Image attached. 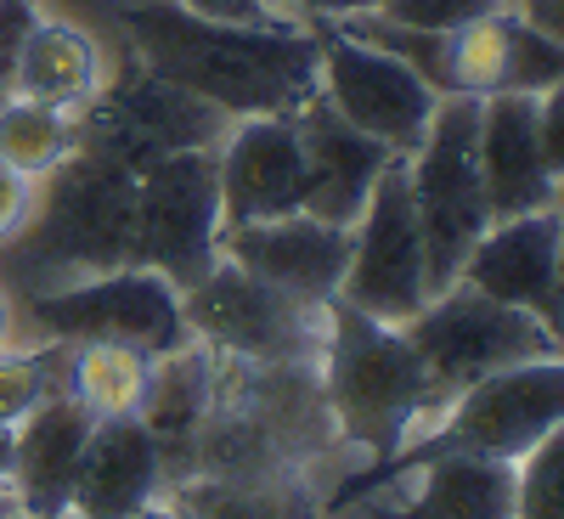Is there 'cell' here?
I'll return each mask as SVG.
<instances>
[{
    "mask_svg": "<svg viewBox=\"0 0 564 519\" xmlns=\"http://www.w3.org/2000/svg\"><path fill=\"white\" fill-rule=\"evenodd\" d=\"M558 238H564V209H536L520 220H491L480 244L468 249L457 282L480 289L502 305L531 311L547 334L564 345V311H558Z\"/></svg>",
    "mask_w": 564,
    "mask_h": 519,
    "instance_id": "5bb4252c",
    "label": "cell"
},
{
    "mask_svg": "<svg viewBox=\"0 0 564 519\" xmlns=\"http://www.w3.org/2000/svg\"><path fill=\"white\" fill-rule=\"evenodd\" d=\"M7 97H12V79H7V74H0V102H7Z\"/></svg>",
    "mask_w": 564,
    "mask_h": 519,
    "instance_id": "ab89813d",
    "label": "cell"
},
{
    "mask_svg": "<svg viewBox=\"0 0 564 519\" xmlns=\"http://www.w3.org/2000/svg\"><path fill=\"white\" fill-rule=\"evenodd\" d=\"M130 266L159 271L175 294L198 289L220 266V170L209 148L164 153L135 175Z\"/></svg>",
    "mask_w": 564,
    "mask_h": 519,
    "instance_id": "ba28073f",
    "label": "cell"
},
{
    "mask_svg": "<svg viewBox=\"0 0 564 519\" xmlns=\"http://www.w3.org/2000/svg\"><path fill=\"white\" fill-rule=\"evenodd\" d=\"M497 7H508V0H384L379 18H390L401 29H423V34H452Z\"/></svg>",
    "mask_w": 564,
    "mask_h": 519,
    "instance_id": "83f0119b",
    "label": "cell"
},
{
    "mask_svg": "<svg viewBox=\"0 0 564 519\" xmlns=\"http://www.w3.org/2000/svg\"><path fill=\"white\" fill-rule=\"evenodd\" d=\"M401 334L417 350V361L430 367V385H435L441 401L446 396L457 401L468 385H480L486 372L564 356V345L531 311L502 305V300H491L480 289H468V282H452L446 294H435L401 327Z\"/></svg>",
    "mask_w": 564,
    "mask_h": 519,
    "instance_id": "8992f818",
    "label": "cell"
},
{
    "mask_svg": "<svg viewBox=\"0 0 564 519\" xmlns=\"http://www.w3.org/2000/svg\"><path fill=\"white\" fill-rule=\"evenodd\" d=\"M7 339H12V300L0 289V350H7Z\"/></svg>",
    "mask_w": 564,
    "mask_h": 519,
    "instance_id": "8d00e7d4",
    "label": "cell"
},
{
    "mask_svg": "<svg viewBox=\"0 0 564 519\" xmlns=\"http://www.w3.org/2000/svg\"><path fill=\"white\" fill-rule=\"evenodd\" d=\"M204 18H220V23H271V7L265 0H181Z\"/></svg>",
    "mask_w": 564,
    "mask_h": 519,
    "instance_id": "836d02e7",
    "label": "cell"
},
{
    "mask_svg": "<svg viewBox=\"0 0 564 519\" xmlns=\"http://www.w3.org/2000/svg\"><path fill=\"white\" fill-rule=\"evenodd\" d=\"M29 322L52 339L68 345H130L141 356H164L175 345H186V316H181V294L148 266H119L102 277L68 282V289H45L23 300Z\"/></svg>",
    "mask_w": 564,
    "mask_h": 519,
    "instance_id": "30bf717a",
    "label": "cell"
},
{
    "mask_svg": "<svg viewBox=\"0 0 564 519\" xmlns=\"http://www.w3.org/2000/svg\"><path fill=\"white\" fill-rule=\"evenodd\" d=\"M0 519H18V502H12V491H7V480H0Z\"/></svg>",
    "mask_w": 564,
    "mask_h": 519,
    "instance_id": "74e56055",
    "label": "cell"
},
{
    "mask_svg": "<svg viewBox=\"0 0 564 519\" xmlns=\"http://www.w3.org/2000/svg\"><path fill=\"white\" fill-rule=\"evenodd\" d=\"M135 244V170H124L108 153L74 148L57 170L52 186L34 193L29 220L0 244L7 277L23 282V294L68 289V277H102L130 266Z\"/></svg>",
    "mask_w": 564,
    "mask_h": 519,
    "instance_id": "7a4b0ae2",
    "label": "cell"
},
{
    "mask_svg": "<svg viewBox=\"0 0 564 519\" xmlns=\"http://www.w3.org/2000/svg\"><path fill=\"white\" fill-rule=\"evenodd\" d=\"M536 136H542L547 175L564 181V85H553V90H542V97H536Z\"/></svg>",
    "mask_w": 564,
    "mask_h": 519,
    "instance_id": "f546056e",
    "label": "cell"
},
{
    "mask_svg": "<svg viewBox=\"0 0 564 519\" xmlns=\"http://www.w3.org/2000/svg\"><path fill=\"white\" fill-rule=\"evenodd\" d=\"M311 29H316V57H322V97L356 130L384 141L390 153H401V159L417 153L423 130H430V119L441 108L435 90L390 52H372V45L327 29V18H311Z\"/></svg>",
    "mask_w": 564,
    "mask_h": 519,
    "instance_id": "7c38bea8",
    "label": "cell"
},
{
    "mask_svg": "<svg viewBox=\"0 0 564 519\" xmlns=\"http://www.w3.org/2000/svg\"><path fill=\"white\" fill-rule=\"evenodd\" d=\"M209 412H215V356L204 345H175V350L153 356L135 418L148 423V435L159 441V452L186 446L204 430Z\"/></svg>",
    "mask_w": 564,
    "mask_h": 519,
    "instance_id": "7402d4cb",
    "label": "cell"
},
{
    "mask_svg": "<svg viewBox=\"0 0 564 519\" xmlns=\"http://www.w3.org/2000/svg\"><path fill=\"white\" fill-rule=\"evenodd\" d=\"M181 519H311L294 486L265 480H198L181 491Z\"/></svg>",
    "mask_w": 564,
    "mask_h": 519,
    "instance_id": "484cf974",
    "label": "cell"
},
{
    "mask_svg": "<svg viewBox=\"0 0 564 519\" xmlns=\"http://www.w3.org/2000/svg\"><path fill=\"white\" fill-rule=\"evenodd\" d=\"M74 148H79L74 113L29 102V97H7V102H0V159H7L12 170H23L29 181L52 175Z\"/></svg>",
    "mask_w": 564,
    "mask_h": 519,
    "instance_id": "d4e9b609",
    "label": "cell"
},
{
    "mask_svg": "<svg viewBox=\"0 0 564 519\" xmlns=\"http://www.w3.org/2000/svg\"><path fill=\"white\" fill-rule=\"evenodd\" d=\"M119 23L159 79L215 102L226 119L300 113L322 90L311 23H220L181 0H130Z\"/></svg>",
    "mask_w": 564,
    "mask_h": 519,
    "instance_id": "6da1fadb",
    "label": "cell"
},
{
    "mask_svg": "<svg viewBox=\"0 0 564 519\" xmlns=\"http://www.w3.org/2000/svg\"><path fill=\"white\" fill-rule=\"evenodd\" d=\"M40 18V0H0V74L12 79V63H18V45L29 40Z\"/></svg>",
    "mask_w": 564,
    "mask_h": 519,
    "instance_id": "1f68e13d",
    "label": "cell"
},
{
    "mask_svg": "<svg viewBox=\"0 0 564 519\" xmlns=\"http://www.w3.org/2000/svg\"><path fill=\"white\" fill-rule=\"evenodd\" d=\"M220 170V231L276 215H305V141L294 113H260L226 130Z\"/></svg>",
    "mask_w": 564,
    "mask_h": 519,
    "instance_id": "4fadbf2b",
    "label": "cell"
},
{
    "mask_svg": "<svg viewBox=\"0 0 564 519\" xmlns=\"http://www.w3.org/2000/svg\"><path fill=\"white\" fill-rule=\"evenodd\" d=\"M513 12H520L531 29H542L547 40H558L564 45V0H508Z\"/></svg>",
    "mask_w": 564,
    "mask_h": 519,
    "instance_id": "e575fe53",
    "label": "cell"
},
{
    "mask_svg": "<svg viewBox=\"0 0 564 519\" xmlns=\"http://www.w3.org/2000/svg\"><path fill=\"white\" fill-rule=\"evenodd\" d=\"M558 209H564V181H558Z\"/></svg>",
    "mask_w": 564,
    "mask_h": 519,
    "instance_id": "b9f144b4",
    "label": "cell"
},
{
    "mask_svg": "<svg viewBox=\"0 0 564 519\" xmlns=\"http://www.w3.org/2000/svg\"><path fill=\"white\" fill-rule=\"evenodd\" d=\"M29 209H34V181L0 159V244H7L12 231L29 220Z\"/></svg>",
    "mask_w": 564,
    "mask_h": 519,
    "instance_id": "4dcf8cb0",
    "label": "cell"
},
{
    "mask_svg": "<svg viewBox=\"0 0 564 519\" xmlns=\"http://www.w3.org/2000/svg\"><path fill=\"white\" fill-rule=\"evenodd\" d=\"M294 125L305 141V215L327 226H356V215L372 198V181L401 153H390L367 130H356L322 90L294 113Z\"/></svg>",
    "mask_w": 564,
    "mask_h": 519,
    "instance_id": "2e32d148",
    "label": "cell"
},
{
    "mask_svg": "<svg viewBox=\"0 0 564 519\" xmlns=\"http://www.w3.org/2000/svg\"><path fill=\"white\" fill-rule=\"evenodd\" d=\"M12 475V423H0V480Z\"/></svg>",
    "mask_w": 564,
    "mask_h": 519,
    "instance_id": "d590c367",
    "label": "cell"
},
{
    "mask_svg": "<svg viewBox=\"0 0 564 519\" xmlns=\"http://www.w3.org/2000/svg\"><path fill=\"white\" fill-rule=\"evenodd\" d=\"M148 367H153V356H141L130 345L90 339L68 361V396L90 418H130L141 407V390H148Z\"/></svg>",
    "mask_w": 564,
    "mask_h": 519,
    "instance_id": "cb8c5ba5",
    "label": "cell"
},
{
    "mask_svg": "<svg viewBox=\"0 0 564 519\" xmlns=\"http://www.w3.org/2000/svg\"><path fill=\"white\" fill-rule=\"evenodd\" d=\"M164 452L148 435V423L130 418H97L85 441L79 475H74V519H141L159 497Z\"/></svg>",
    "mask_w": 564,
    "mask_h": 519,
    "instance_id": "ac0fdd59",
    "label": "cell"
},
{
    "mask_svg": "<svg viewBox=\"0 0 564 519\" xmlns=\"http://www.w3.org/2000/svg\"><path fill=\"white\" fill-rule=\"evenodd\" d=\"M181 316L215 350L265 367H294L327 350V305H305L231 260H220L198 289L181 294Z\"/></svg>",
    "mask_w": 564,
    "mask_h": 519,
    "instance_id": "9c48e42d",
    "label": "cell"
},
{
    "mask_svg": "<svg viewBox=\"0 0 564 519\" xmlns=\"http://www.w3.org/2000/svg\"><path fill=\"white\" fill-rule=\"evenodd\" d=\"M564 423V356H547V361H520V367H502V372H486L480 385H468L435 435H423L412 446H401L390 463L367 468V475H356L334 502H327V513L350 508L356 497H367L372 486H384L395 475H406V468L430 463V457H446V452H468V457H497V463H520L547 430H558Z\"/></svg>",
    "mask_w": 564,
    "mask_h": 519,
    "instance_id": "277c9868",
    "label": "cell"
},
{
    "mask_svg": "<svg viewBox=\"0 0 564 519\" xmlns=\"http://www.w3.org/2000/svg\"><path fill=\"white\" fill-rule=\"evenodd\" d=\"M45 401V356H18L0 350V423H18Z\"/></svg>",
    "mask_w": 564,
    "mask_h": 519,
    "instance_id": "f1b7e54d",
    "label": "cell"
},
{
    "mask_svg": "<svg viewBox=\"0 0 564 519\" xmlns=\"http://www.w3.org/2000/svg\"><path fill=\"white\" fill-rule=\"evenodd\" d=\"M327 407L339 430L367 446L379 463H390L412 423L435 412L441 396L430 385V367L417 361L401 327L372 322L345 300H327Z\"/></svg>",
    "mask_w": 564,
    "mask_h": 519,
    "instance_id": "3957f363",
    "label": "cell"
},
{
    "mask_svg": "<svg viewBox=\"0 0 564 519\" xmlns=\"http://www.w3.org/2000/svg\"><path fill=\"white\" fill-rule=\"evenodd\" d=\"M508 45H513V7H497L475 23L446 34V90L441 97H508Z\"/></svg>",
    "mask_w": 564,
    "mask_h": 519,
    "instance_id": "603a6c76",
    "label": "cell"
},
{
    "mask_svg": "<svg viewBox=\"0 0 564 519\" xmlns=\"http://www.w3.org/2000/svg\"><path fill=\"white\" fill-rule=\"evenodd\" d=\"M513 468H520V508H513V519H564V423L547 430Z\"/></svg>",
    "mask_w": 564,
    "mask_h": 519,
    "instance_id": "4316f807",
    "label": "cell"
},
{
    "mask_svg": "<svg viewBox=\"0 0 564 519\" xmlns=\"http://www.w3.org/2000/svg\"><path fill=\"white\" fill-rule=\"evenodd\" d=\"M339 300L372 322L406 327L430 305V271H423V238L406 193V159H390L372 181V198L350 226V266L339 282Z\"/></svg>",
    "mask_w": 564,
    "mask_h": 519,
    "instance_id": "8fae6325",
    "label": "cell"
},
{
    "mask_svg": "<svg viewBox=\"0 0 564 519\" xmlns=\"http://www.w3.org/2000/svg\"><path fill=\"white\" fill-rule=\"evenodd\" d=\"M141 519H175V513H159V508H148V513H141Z\"/></svg>",
    "mask_w": 564,
    "mask_h": 519,
    "instance_id": "60d3db41",
    "label": "cell"
},
{
    "mask_svg": "<svg viewBox=\"0 0 564 519\" xmlns=\"http://www.w3.org/2000/svg\"><path fill=\"white\" fill-rule=\"evenodd\" d=\"M417 468V497L401 508H379V519H513V508H520V468L513 463L446 452Z\"/></svg>",
    "mask_w": 564,
    "mask_h": 519,
    "instance_id": "44dd1931",
    "label": "cell"
},
{
    "mask_svg": "<svg viewBox=\"0 0 564 519\" xmlns=\"http://www.w3.org/2000/svg\"><path fill=\"white\" fill-rule=\"evenodd\" d=\"M97 90H102L97 40L68 18H34L29 40L18 45V63H12V97L79 113Z\"/></svg>",
    "mask_w": 564,
    "mask_h": 519,
    "instance_id": "ffe728a7",
    "label": "cell"
},
{
    "mask_svg": "<svg viewBox=\"0 0 564 519\" xmlns=\"http://www.w3.org/2000/svg\"><path fill=\"white\" fill-rule=\"evenodd\" d=\"M238 119H226L215 102L193 97L170 79H159L135 52L119 63V74L85 102V119H74L79 148L108 153L124 170H148L164 153H193V148H215L226 141V130Z\"/></svg>",
    "mask_w": 564,
    "mask_h": 519,
    "instance_id": "52a82bcc",
    "label": "cell"
},
{
    "mask_svg": "<svg viewBox=\"0 0 564 519\" xmlns=\"http://www.w3.org/2000/svg\"><path fill=\"white\" fill-rule=\"evenodd\" d=\"M175 519H181V513H175Z\"/></svg>",
    "mask_w": 564,
    "mask_h": 519,
    "instance_id": "7bdbcfd3",
    "label": "cell"
},
{
    "mask_svg": "<svg viewBox=\"0 0 564 519\" xmlns=\"http://www.w3.org/2000/svg\"><path fill=\"white\" fill-rule=\"evenodd\" d=\"M271 12H305V18H356V12H379L384 0H265Z\"/></svg>",
    "mask_w": 564,
    "mask_h": 519,
    "instance_id": "d6a6232c",
    "label": "cell"
},
{
    "mask_svg": "<svg viewBox=\"0 0 564 519\" xmlns=\"http://www.w3.org/2000/svg\"><path fill=\"white\" fill-rule=\"evenodd\" d=\"M480 181L491 220H520L558 204V181L547 175L536 97H486L480 102Z\"/></svg>",
    "mask_w": 564,
    "mask_h": 519,
    "instance_id": "d6986e66",
    "label": "cell"
},
{
    "mask_svg": "<svg viewBox=\"0 0 564 519\" xmlns=\"http://www.w3.org/2000/svg\"><path fill=\"white\" fill-rule=\"evenodd\" d=\"M406 193L423 238V271H430V300L446 294L468 249L491 226L486 181H480V102L475 97H441L417 153H406Z\"/></svg>",
    "mask_w": 564,
    "mask_h": 519,
    "instance_id": "5b68a950",
    "label": "cell"
},
{
    "mask_svg": "<svg viewBox=\"0 0 564 519\" xmlns=\"http://www.w3.org/2000/svg\"><path fill=\"white\" fill-rule=\"evenodd\" d=\"M90 430H97V418H90L74 396H45L12 430L7 491H12L23 519H68L74 475H79Z\"/></svg>",
    "mask_w": 564,
    "mask_h": 519,
    "instance_id": "e0dca14e",
    "label": "cell"
},
{
    "mask_svg": "<svg viewBox=\"0 0 564 519\" xmlns=\"http://www.w3.org/2000/svg\"><path fill=\"white\" fill-rule=\"evenodd\" d=\"M220 260L243 266L249 277L271 289L294 294L305 305L339 300V282L350 266V226H327L311 215H276L254 226H226L220 231Z\"/></svg>",
    "mask_w": 564,
    "mask_h": 519,
    "instance_id": "9a60e30c",
    "label": "cell"
},
{
    "mask_svg": "<svg viewBox=\"0 0 564 519\" xmlns=\"http://www.w3.org/2000/svg\"><path fill=\"white\" fill-rule=\"evenodd\" d=\"M558 311H564V238H558Z\"/></svg>",
    "mask_w": 564,
    "mask_h": 519,
    "instance_id": "f35d334b",
    "label": "cell"
}]
</instances>
